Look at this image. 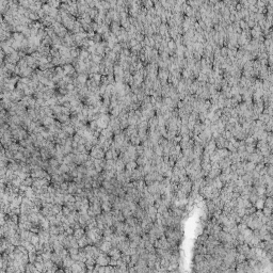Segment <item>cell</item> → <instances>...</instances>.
I'll use <instances>...</instances> for the list:
<instances>
[{
	"mask_svg": "<svg viewBox=\"0 0 273 273\" xmlns=\"http://www.w3.org/2000/svg\"><path fill=\"white\" fill-rule=\"evenodd\" d=\"M62 130L67 134V136H72L75 132V128H74V126H72V125H68V126H67V125H64Z\"/></svg>",
	"mask_w": 273,
	"mask_h": 273,
	"instance_id": "18",
	"label": "cell"
},
{
	"mask_svg": "<svg viewBox=\"0 0 273 273\" xmlns=\"http://www.w3.org/2000/svg\"><path fill=\"white\" fill-rule=\"evenodd\" d=\"M89 157V153H82V154H74V163L77 165L83 164L86 160Z\"/></svg>",
	"mask_w": 273,
	"mask_h": 273,
	"instance_id": "5",
	"label": "cell"
},
{
	"mask_svg": "<svg viewBox=\"0 0 273 273\" xmlns=\"http://www.w3.org/2000/svg\"><path fill=\"white\" fill-rule=\"evenodd\" d=\"M255 165L256 164L251 161H243V170L245 171V173H251L255 169Z\"/></svg>",
	"mask_w": 273,
	"mask_h": 273,
	"instance_id": "13",
	"label": "cell"
},
{
	"mask_svg": "<svg viewBox=\"0 0 273 273\" xmlns=\"http://www.w3.org/2000/svg\"><path fill=\"white\" fill-rule=\"evenodd\" d=\"M86 234V230H84V228L82 227H78L76 228V230H74V232H73V236H74L75 238H76L77 240L80 239V238L82 237V236Z\"/></svg>",
	"mask_w": 273,
	"mask_h": 273,
	"instance_id": "15",
	"label": "cell"
},
{
	"mask_svg": "<svg viewBox=\"0 0 273 273\" xmlns=\"http://www.w3.org/2000/svg\"><path fill=\"white\" fill-rule=\"evenodd\" d=\"M136 153L138 156H142L144 153V147L142 146V144H139V145H136Z\"/></svg>",
	"mask_w": 273,
	"mask_h": 273,
	"instance_id": "23",
	"label": "cell"
},
{
	"mask_svg": "<svg viewBox=\"0 0 273 273\" xmlns=\"http://www.w3.org/2000/svg\"><path fill=\"white\" fill-rule=\"evenodd\" d=\"M136 168H138V164H136V161H129L125 164V170L128 171V172H132Z\"/></svg>",
	"mask_w": 273,
	"mask_h": 273,
	"instance_id": "17",
	"label": "cell"
},
{
	"mask_svg": "<svg viewBox=\"0 0 273 273\" xmlns=\"http://www.w3.org/2000/svg\"><path fill=\"white\" fill-rule=\"evenodd\" d=\"M107 254L110 256V258L118 259V258H121V256H122V252H121L116 247H112L110 250H109V252Z\"/></svg>",
	"mask_w": 273,
	"mask_h": 273,
	"instance_id": "7",
	"label": "cell"
},
{
	"mask_svg": "<svg viewBox=\"0 0 273 273\" xmlns=\"http://www.w3.org/2000/svg\"><path fill=\"white\" fill-rule=\"evenodd\" d=\"M214 141H216L217 148H226V147H227L228 141L225 139V138H224V136H219L218 138L214 140Z\"/></svg>",
	"mask_w": 273,
	"mask_h": 273,
	"instance_id": "9",
	"label": "cell"
},
{
	"mask_svg": "<svg viewBox=\"0 0 273 273\" xmlns=\"http://www.w3.org/2000/svg\"><path fill=\"white\" fill-rule=\"evenodd\" d=\"M236 250H237L238 253L247 256L248 253H249V251H250V247H249V244H247V243H241V244H238L237 247H236Z\"/></svg>",
	"mask_w": 273,
	"mask_h": 273,
	"instance_id": "10",
	"label": "cell"
},
{
	"mask_svg": "<svg viewBox=\"0 0 273 273\" xmlns=\"http://www.w3.org/2000/svg\"><path fill=\"white\" fill-rule=\"evenodd\" d=\"M90 156H92L94 159H101L105 158V152L103 151L100 146L94 145L90 151Z\"/></svg>",
	"mask_w": 273,
	"mask_h": 273,
	"instance_id": "2",
	"label": "cell"
},
{
	"mask_svg": "<svg viewBox=\"0 0 273 273\" xmlns=\"http://www.w3.org/2000/svg\"><path fill=\"white\" fill-rule=\"evenodd\" d=\"M255 149H256V147L253 145H245V151L248 152L249 154H252L253 152H255Z\"/></svg>",
	"mask_w": 273,
	"mask_h": 273,
	"instance_id": "25",
	"label": "cell"
},
{
	"mask_svg": "<svg viewBox=\"0 0 273 273\" xmlns=\"http://www.w3.org/2000/svg\"><path fill=\"white\" fill-rule=\"evenodd\" d=\"M100 206H101V210L104 212H108V211L112 210V204L109 201H104L100 202Z\"/></svg>",
	"mask_w": 273,
	"mask_h": 273,
	"instance_id": "14",
	"label": "cell"
},
{
	"mask_svg": "<svg viewBox=\"0 0 273 273\" xmlns=\"http://www.w3.org/2000/svg\"><path fill=\"white\" fill-rule=\"evenodd\" d=\"M29 241L31 242L32 244L34 245V247H36V245L40 243V238H38V235L36 234V232H33L31 236V238H30V240Z\"/></svg>",
	"mask_w": 273,
	"mask_h": 273,
	"instance_id": "20",
	"label": "cell"
},
{
	"mask_svg": "<svg viewBox=\"0 0 273 273\" xmlns=\"http://www.w3.org/2000/svg\"><path fill=\"white\" fill-rule=\"evenodd\" d=\"M207 239H208V235L202 232L201 235L199 236V238H197L196 243H199V244H205V242L207 241Z\"/></svg>",
	"mask_w": 273,
	"mask_h": 273,
	"instance_id": "21",
	"label": "cell"
},
{
	"mask_svg": "<svg viewBox=\"0 0 273 273\" xmlns=\"http://www.w3.org/2000/svg\"><path fill=\"white\" fill-rule=\"evenodd\" d=\"M205 259V254H195L194 255L193 261L194 262H200V261L204 260Z\"/></svg>",
	"mask_w": 273,
	"mask_h": 273,
	"instance_id": "22",
	"label": "cell"
},
{
	"mask_svg": "<svg viewBox=\"0 0 273 273\" xmlns=\"http://www.w3.org/2000/svg\"><path fill=\"white\" fill-rule=\"evenodd\" d=\"M83 250H84V252H86V258L92 257V258L96 259V257L98 256L99 253H100V250H99L98 248L96 247V245H94V244L86 245V248H83Z\"/></svg>",
	"mask_w": 273,
	"mask_h": 273,
	"instance_id": "1",
	"label": "cell"
},
{
	"mask_svg": "<svg viewBox=\"0 0 273 273\" xmlns=\"http://www.w3.org/2000/svg\"><path fill=\"white\" fill-rule=\"evenodd\" d=\"M51 260H52L58 267L62 266V257L58 254V253H56V252H52V253H51Z\"/></svg>",
	"mask_w": 273,
	"mask_h": 273,
	"instance_id": "11",
	"label": "cell"
},
{
	"mask_svg": "<svg viewBox=\"0 0 273 273\" xmlns=\"http://www.w3.org/2000/svg\"><path fill=\"white\" fill-rule=\"evenodd\" d=\"M77 242H78L79 248H86V245H89V239H88V237H86V234H84V235L82 236L80 239L77 240Z\"/></svg>",
	"mask_w": 273,
	"mask_h": 273,
	"instance_id": "16",
	"label": "cell"
},
{
	"mask_svg": "<svg viewBox=\"0 0 273 273\" xmlns=\"http://www.w3.org/2000/svg\"><path fill=\"white\" fill-rule=\"evenodd\" d=\"M112 247H113V245H112V243H111L110 241H107V240H104L103 239L97 248H98V249L100 250V252H103V253H108L109 250H110Z\"/></svg>",
	"mask_w": 273,
	"mask_h": 273,
	"instance_id": "6",
	"label": "cell"
},
{
	"mask_svg": "<svg viewBox=\"0 0 273 273\" xmlns=\"http://www.w3.org/2000/svg\"><path fill=\"white\" fill-rule=\"evenodd\" d=\"M59 121H61V122H66L67 118L66 116H59Z\"/></svg>",
	"mask_w": 273,
	"mask_h": 273,
	"instance_id": "27",
	"label": "cell"
},
{
	"mask_svg": "<svg viewBox=\"0 0 273 273\" xmlns=\"http://www.w3.org/2000/svg\"><path fill=\"white\" fill-rule=\"evenodd\" d=\"M115 171L116 172H123V171H125V162L120 157L115 160Z\"/></svg>",
	"mask_w": 273,
	"mask_h": 273,
	"instance_id": "12",
	"label": "cell"
},
{
	"mask_svg": "<svg viewBox=\"0 0 273 273\" xmlns=\"http://www.w3.org/2000/svg\"><path fill=\"white\" fill-rule=\"evenodd\" d=\"M106 163V159L101 158V159H94V168L98 173L103 172L104 171V166H105Z\"/></svg>",
	"mask_w": 273,
	"mask_h": 273,
	"instance_id": "8",
	"label": "cell"
},
{
	"mask_svg": "<svg viewBox=\"0 0 273 273\" xmlns=\"http://www.w3.org/2000/svg\"><path fill=\"white\" fill-rule=\"evenodd\" d=\"M253 205H254L256 209H262L264 208V206H265V199L264 197H258V199L256 200V202H255Z\"/></svg>",
	"mask_w": 273,
	"mask_h": 273,
	"instance_id": "19",
	"label": "cell"
},
{
	"mask_svg": "<svg viewBox=\"0 0 273 273\" xmlns=\"http://www.w3.org/2000/svg\"><path fill=\"white\" fill-rule=\"evenodd\" d=\"M262 158H264V156L261 155L260 151L256 148L255 149V152H253V153L249 155V159H248V161H251V162L257 164V163H259V162L262 161Z\"/></svg>",
	"mask_w": 273,
	"mask_h": 273,
	"instance_id": "4",
	"label": "cell"
},
{
	"mask_svg": "<svg viewBox=\"0 0 273 273\" xmlns=\"http://www.w3.org/2000/svg\"><path fill=\"white\" fill-rule=\"evenodd\" d=\"M105 272L106 273H111V272H114V267L113 266H110V265H107V266H105Z\"/></svg>",
	"mask_w": 273,
	"mask_h": 273,
	"instance_id": "26",
	"label": "cell"
},
{
	"mask_svg": "<svg viewBox=\"0 0 273 273\" xmlns=\"http://www.w3.org/2000/svg\"><path fill=\"white\" fill-rule=\"evenodd\" d=\"M261 210H262V212H264V214L266 217H269V216H271V214H272V209L268 208V207H265L264 206V208L261 209Z\"/></svg>",
	"mask_w": 273,
	"mask_h": 273,
	"instance_id": "24",
	"label": "cell"
},
{
	"mask_svg": "<svg viewBox=\"0 0 273 273\" xmlns=\"http://www.w3.org/2000/svg\"><path fill=\"white\" fill-rule=\"evenodd\" d=\"M95 261H96V265H99V266H107V265H109V261H110V256H109L107 253L100 252L98 256L96 257Z\"/></svg>",
	"mask_w": 273,
	"mask_h": 273,
	"instance_id": "3",
	"label": "cell"
}]
</instances>
